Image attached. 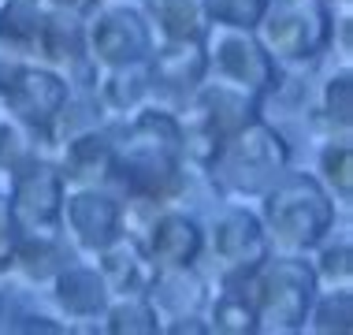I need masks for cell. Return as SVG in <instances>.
Segmentation results:
<instances>
[{
  "instance_id": "obj_1",
  "label": "cell",
  "mask_w": 353,
  "mask_h": 335,
  "mask_svg": "<svg viewBox=\"0 0 353 335\" xmlns=\"http://www.w3.org/2000/svg\"><path fill=\"white\" fill-rule=\"evenodd\" d=\"M264 224L286 250H312L335 224V201L312 175H279L264 190Z\"/></svg>"
},
{
  "instance_id": "obj_2",
  "label": "cell",
  "mask_w": 353,
  "mask_h": 335,
  "mask_svg": "<svg viewBox=\"0 0 353 335\" xmlns=\"http://www.w3.org/2000/svg\"><path fill=\"white\" fill-rule=\"evenodd\" d=\"M245 287L256 313V332H298L316 298V276L301 257H264L245 276Z\"/></svg>"
},
{
  "instance_id": "obj_3",
  "label": "cell",
  "mask_w": 353,
  "mask_h": 335,
  "mask_svg": "<svg viewBox=\"0 0 353 335\" xmlns=\"http://www.w3.org/2000/svg\"><path fill=\"white\" fill-rule=\"evenodd\" d=\"M290 164V146L264 119L242 123L212 157V171L223 190L234 194H264Z\"/></svg>"
},
{
  "instance_id": "obj_4",
  "label": "cell",
  "mask_w": 353,
  "mask_h": 335,
  "mask_svg": "<svg viewBox=\"0 0 353 335\" xmlns=\"http://www.w3.org/2000/svg\"><path fill=\"white\" fill-rule=\"evenodd\" d=\"M256 41L272 60L305 64L316 60L331 41V15L320 0H268L261 23L253 26Z\"/></svg>"
},
{
  "instance_id": "obj_5",
  "label": "cell",
  "mask_w": 353,
  "mask_h": 335,
  "mask_svg": "<svg viewBox=\"0 0 353 335\" xmlns=\"http://www.w3.org/2000/svg\"><path fill=\"white\" fill-rule=\"evenodd\" d=\"M201 45H205L208 67H212L227 86H238V90L253 93V97H256V93H264V90H272L275 60H272L268 49H264L250 30L216 23V26H205Z\"/></svg>"
},
{
  "instance_id": "obj_6",
  "label": "cell",
  "mask_w": 353,
  "mask_h": 335,
  "mask_svg": "<svg viewBox=\"0 0 353 335\" xmlns=\"http://www.w3.org/2000/svg\"><path fill=\"white\" fill-rule=\"evenodd\" d=\"M12 220L26 238H56L63 216V175L49 164H26L15 171Z\"/></svg>"
},
{
  "instance_id": "obj_7",
  "label": "cell",
  "mask_w": 353,
  "mask_h": 335,
  "mask_svg": "<svg viewBox=\"0 0 353 335\" xmlns=\"http://www.w3.org/2000/svg\"><path fill=\"white\" fill-rule=\"evenodd\" d=\"M85 52L101 67H123L152 56V26L145 15L127 4L101 8L93 23L85 26Z\"/></svg>"
},
{
  "instance_id": "obj_8",
  "label": "cell",
  "mask_w": 353,
  "mask_h": 335,
  "mask_svg": "<svg viewBox=\"0 0 353 335\" xmlns=\"http://www.w3.org/2000/svg\"><path fill=\"white\" fill-rule=\"evenodd\" d=\"M0 97H4L12 119L34 131H49L56 112L68 101V82L41 67H8L0 79Z\"/></svg>"
},
{
  "instance_id": "obj_9",
  "label": "cell",
  "mask_w": 353,
  "mask_h": 335,
  "mask_svg": "<svg viewBox=\"0 0 353 335\" xmlns=\"http://www.w3.org/2000/svg\"><path fill=\"white\" fill-rule=\"evenodd\" d=\"M60 220H68L71 238L90 253H101L112 238L123 235L119 231V224H123L119 201L97 186H82L74 194H63V216Z\"/></svg>"
},
{
  "instance_id": "obj_10",
  "label": "cell",
  "mask_w": 353,
  "mask_h": 335,
  "mask_svg": "<svg viewBox=\"0 0 353 335\" xmlns=\"http://www.w3.org/2000/svg\"><path fill=\"white\" fill-rule=\"evenodd\" d=\"M212 253L231 280H242L268 257V235L261 231L256 216L242 209H227L212 220Z\"/></svg>"
},
{
  "instance_id": "obj_11",
  "label": "cell",
  "mask_w": 353,
  "mask_h": 335,
  "mask_svg": "<svg viewBox=\"0 0 353 335\" xmlns=\"http://www.w3.org/2000/svg\"><path fill=\"white\" fill-rule=\"evenodd\" d=\"M205 246L201 227L183 213H164L149 227V261L160 268H190Z\"/></svg>"
},
{
  "instance_id": "obj_12",
  "label": "cell",
  "mask_w": 353,
  "mask_h": 335,
  "mask_svg": "<svg viewBox=\"0 0 353 335\" xmlns=\"http://www.w3.org/2000/svg\"><path fill=\"white\" fill-rule=\"evenodd\" d=\"M208 60H205V45L201 37H186V41H168L164 49L157 52V60L149 64L152 86L168 93H194L197 86L205 82Z\"/></svg>"
},
{
  "instance_id": "obj_13",
  "label": "cell",
  "mask_w": 353,
  "mask_h": 335,
  "mask_svg": "<svg viewBox=\"0 0 353 335\" xmlns=\"http://www.w3.org/2000/svg\"><path fill=\"white\" fill-rule=\"evenodd\" d=\"M101 276L108 283V291L123 294H149L152 280H157V265L149 261V253H141L134 238L116 235L101 250Z\"/></svg>"
},
{
  "instance_id": "obj_14",
  "label": "cell",
  "mask_w": 353,
  "mask_h": 335,
  "mask_svg": "<svg viewBox=\"0 0 353 335\" xmlns=\"http://www.w3.org/2000/svg\"><path fill=\"white\" fill-rule=\"evenodd\" d=\"M108 283L97 268H82V265H68L56 272V302L63 305L68 317L79 320H93L104 317L108 309Z\"/></svg>"
},
{
  "instance_id": "obj_15",
  "label": "cell",
  "mask_w": 353,
  "mask_h": 335,
  "mask_svg": "<svg viewBox=\"0 0 353 335\" xmlns=\"http://www.w3.org/2000/svg\"><path fill=\"white\" fill-rule=\"evenodd\" d=\"M63 164H68V175L79 179L85 186H97L116 171V146H112L104 134L97 131H82L68 138V149H63Z\"/></svg>"
},
{
  "instance_id": "obj_16",
  "label": "cell",
  "mask_w": 353,
  "mask_h": 335,
  "mask_svg": "<svg viewBox=\"0 0 353 335\" xmlns=\"http://www.w3.org/2000/svg\"><path fill=\"white\" fill-rule=\"evenodd\" d=\"M116 153H171V157H183L179 119L168 116V112H141L127 123L123 146H116Z\"/></svg>"
},
{
  "instance_id": "obj_17",
  "label": "cell",
  "mask_w": 353,
  "mask_h": 335,
  "mask_svg": "<svg viewBox=\"0 0 353 335\" xmlns=\"http://www.w3.org/2000/svg\"><path fill=\"white\" fill-rule=\"evenodd\" d=\"M149 294H152V305L175 313V317H194L205 305V283L190 268H160Z\"/></svg>"
},
{
  "instance_id": "obj_18",
  "label": "cell",
  "mask_w": 353,
  "mask_h": 335,
  "mask_svg": "<svg viewBox=\"0 0 353 335\" xmlns=\"http://www.w3.org/2000/svg\"><path fill=\"white\" fill-rule=\"evenodd\" d=\"M149 19L168 41H186V37H201L208 26L205 0H145Z\"/></svg>"
},
{
  "instance_id": "obj_19",
  "label": "cell",
  "mask_w": 353,
  "mask_h": 335,
  "mask_svg": "<svg viewBox=\"0 0 353 335\" xmlns=\"http://www.w3.org/2000/svg\"><path fill=\"white\" fill-rule=\"evenodd\" d=\"M152 90V75H149V60L138 64H123V67H108V79L101 82V101L112 112H134Z\"/></svg>"
},
{
  "instance_id": "obj_20",
  "label": "cell",
  "mask_w": 353,
  "mask_h": 335,
  "mask_svg": "<svg viewBox=\"0 0 353 335\" xmlns=\"http://www.w3.org/2000/svg\"><path fill=\"white\" fill-rule=\"evenodd\" d=\"M37 49L49 56L52 64H74L85 52V26L79 23V15L71 12H52L41 23V37H37Z\"/></svg>"
},
{
  "instance_id": "obj_21",
  "label": "cell",
  "mask_w": 353,
  "mask_h": 335,
  "mask_svg": "<svg viewBox=\"0 0 353 335\" xmlns=\"http://www.w3.org/2000/svg\"><path fill=\"white\" fill-rule=\"evenodd\" d=\"M41 23H45V12L37 0H8L0 8V45H8L15 52L37 49Z\"/></svg>"
},
{
  "instance_id": "obj_22",
  "label": "cell",
  "mask_w": 353,
  "mask_h": 335,
  "mask_svg": "<svg viewBox=\"0 0 353 335\" xmlns=\"http://www.w3.org/2000/svg\"><path fill=\"white\" fill-rule=\"evenodd\" d=\"M104 332L108 335H149L160 332V313L157 305L141 294H127L119 305L104 309Z\"/></svg>"
},
{
  "instance_id": "obj_23",
  "label": "cell",
  "mask_w": 353,
  "mask_h": 335,
  "mask_svg": "<svg viewBox=\"0 0 353 335\" xmlns=\"http://www.w3.org/2000/svg\"><path fill=\"white\" fill-rule=\"evenodd\" d=\"M301 328L320 332V335H350V328H353V291L350 287L327 291L316 305H309Z\"/></svg>"
},
{
  "instance_id": "obj_24",
  "label": "cell",
  "mask_w": 353,
  "mask_h": 335,
  "mask_svg": "<svg viewBox=\"0 0 353 335\" xmlns=\"http://www.w3.org/2000/svg\"><path fill=\"white\" fill-rule=\"evenodd\" d=\"M208 332H223V335H253L256 332V313L245 291H223L212 305V324Z\"/></svg>"
},
{
  "instance_id": "obj_25",
  "label": "cell",
  "mask_w": 353,
  "mask_h": 335,
  "mask_svg": "<svg viewBox=\"0 0 353 335\" xmlns=\"http://www.w3.org/2000/svg\"><path fill=\"white\" fill-rule=\"evenodd\" d=\"M320 171H323V183H327V194H335L342 205L353 201V146L346 138L331 142L320 157Z\"/></svg>"
},
{
  "instance_id": "obj_26",
  "label": "cell",
  "mask_w": 353,
  "mask_h": 335,
  "mask_svg": "<svg viewBox=\"0 0 353 335\" xmlns=\"http://www.w3.org/2000/svg\"><path fill=\"white\" fill-rule=\"evenodd\" d=\"M264 8H268V0H205V12L212 23L238 26V30H253Z\"/></svg>"
},
{
  "instance_id": "obj_27",
  "label": "cell",
  "mask_w": 353,
  "mask_h": 335,
  "mask_svg": "<svg viewBox=\"0 0 353 335\" xmlns=\"http://www.w3.org/2000/svg\"><path fill=\"white\" fill-rule=\"evenodd\" d=\"M323 112H327L331 123L350 131V123H353V75H350V67L331 75L327 86H323Z\"/></svg>"
},
{
  "instance_id": "obj_28",
  "label": "cell",
  "mask_w": 353,
  "mask_h": 335,
  "mask_svg": "<svg viewBox=\"0 0 353 335\" xmlns=\"http://www.w3.org/2000/svg\"><path fill=\"white\" fill-rule=\"evenodd\" d=\"M312 276H316V283H331L335 291H342V287H353V250L350 242L342 238V242L327 246V250L320 253V265L312 268Z\"/></svg>"
},
{
  "instance_id": "obj_29",
  "label": "cell",
  "mask_w": 353,
  "mask_h": 335,
  "mask_svg": "<svg viewBox=\"0 0 353 335\" xmlns=\"http://www.w3.org/2000/svg\"><path fill=\"white\" fill-rule=\"evenodd\" d=\"M15 246H19V227L12 220V205H8V198H0V268L15 265Z\"/></svg>"
},
{
  "instance_id": "obj_30",
  "label": "cell",
  "mask_w": 353,
  "mask_h": 335,
  "mask_svg": "<svg viewBox=\"0 0 353 335\" xmlns=\"http://www.w3.org/2000/svg\"><path fill=\"white\" fill-rule=\"evenodd\" d=\"M45 4L52 8V12H71V15H82V12H90L97 0H45Z\"/></svg>"
},
{
  "instance_id": "obj_31",
  "label": "cell",
  "mask_w": 353,
  "mask_h": 335,
  "mask_svg": "<svg viewBox=\"0 0 353 335\" xmlns=\"http://www.w3.org/2000/svg\"><path fill=\"white\" fill-rule=\"evenodd\" d=\"M26 324H15L12 332H60V324H49L45 317H23Z\"/></svg>"
}]
</instances>
